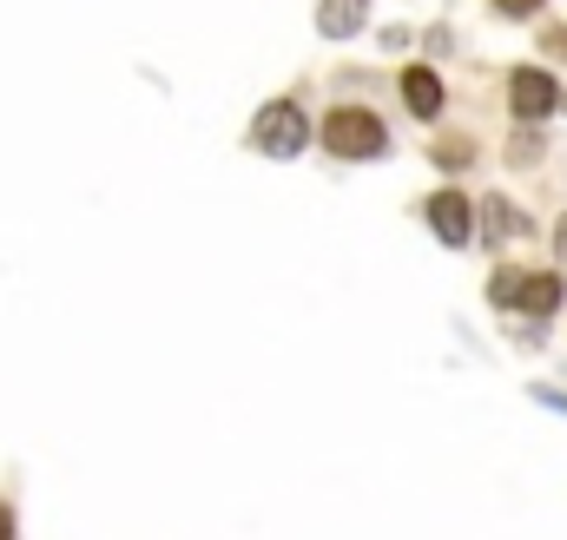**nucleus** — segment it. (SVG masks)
<instances>
[{
    "instance_id": "2",
    "label": "nucleus",
    "mask_w": 567,
    "mask_h": 540,
    "mask_svg": "<svg viewBox=\"0 0 567 540\" xmlns=\"http://www.w3.org/2000/svg\"><path fill=\"white\" fill-rule=\"evenodd\" d=\"M303 113H297V106H290V100H278V106H265V113H258V145H265V152H271V158H297V152H303Z\"/></svg>"
},
{
    "instance_id": "11",
    "label": "nucleus",
    "mask_w": 567,
    "mask_h": 540,
    "mask_svg": "<svg viewBox=\"0 0 567 540\" xmlns=\"http://www.w3.org/2000/svg\"><path fill=\"white\" fill-rule=\"evenodd\" d=\"M0 534H13V515H7V508H0Z\"/></svg>"
},
{
    "instance_id": "5",
    "label": "nucleus",
    "mask_w": 567,
    "mask_h": 540,
    "mask_svg": "<svg viewBox=\"0 0 567 540\" xmlns=\"http://www.w3.org/2000/svg\"><path fill=\"white\" fill-rule=\"evenodd\" d=\"M561 277H535V270H528V277H522V297H515V303H522V310H528V316H555V310H561Z\"/></svg>"
},
{
    "instance_id": "7",
    "label": "nucleus",
    "mask_w": 567,
    "mask_h": 540,
    "mask_svg": "<svg viewBox=\"0 0 567 540\" xmlns=\"http://www.w3.org/2000/svg\"><path fill=\"white\" fill-rule=\"evenodd\" d=\"M482 231H488V245H495V238H528V218H522L508 198H488V205H482Z\"/></svg>"
},
{
    "instance_id": "4",
    "label": "nucleus",
    "mask_w": 567,
    "mask_h": 540,
    "mask_svg": "<svg viewBox=\"0 0 567 540\" xmlns=\"http://www.w3.org/2000/svg\"><path fill=\"white\" fill-rule=\"evenodd\" d=\"M429 231L442 245H468V198L462 191H435L429 198Z\"/></svg>"
},
{
    "instance_id": "8",
    "label": "nucleus",
    "mask_w": 567,
    "mask_h": 540,
    "mask_svg": "<svg viewBox=\"0 0 567 540\" xmlns=\"http://www.w3.org/2000/svg\"><path fill=\"white\" fill-rule=\"evenodd\" d=\"M317 27H323L330 40H350V33L363 27V0H323V13H317Z\"/></svg>"
},
{
    "instance_id": "1",
    "label": "nucleus",
    "mask_w": 567,
    "mask_h": 540,
    "mask_svg": "<svg viewBox=\"0 0 567 540\" xmlns=\"http://www.w3.org/2000/svg\"><path fill=\"white\" fill-rule=\"evenodd\" d=\"M323 145L337 152V158H377L390 133H383V120L377 113H363V106H337L330 120H323Z\"/></svg>"
},
{
    "instance_id": "3",
    "label": "nucleus",
    "mask_w": 567,
    "mask_h": 540,
    "mask_svg": "<svg viewBox=\"0 0 567 540\" xmlns=\"http://www.w3.org/2000/svg\"><path fill=\"white\" fill-rule=\"evenodd\" d=\"M555 80L542 73V66H522L515 80H508V106H515V120H548L555 113Z\"/></svg>"
},
{
    "instance_id": "10",
    "label": "nucleus",
    "mask_w": 567,
    "mask_h": 540,
    "mask_svg": "<svg viewBox=\"0 0 567 540\" xmlns=\"http://www.w3.org/2000/svg\"><path fill=\"white\" fill-rule=\"evenodd\" d=\"M495 7H502V13H535L542 0H495Z\"/></svg>"
},
{
    "instance_id": "12",
    "label": "nucleus",
    "mask_w": 567,
    "mask_h": 540,
    "mask_svg": "<svg viewBox=\"0 0 567 540\" xmlns=\"http://www.w3.org/2000/svg\"><path fill=\"white\" fill-rule=\"evenodd\" d=\"M561 251H567V218H561Z\"/></svg>"
},
{
    "instance_id": "6",
    "label": "nucleus",
    "mask_w": 567,
    "mask_h": 540,
    "mask_svg": "<svg viewBox=\"0 0 567 540\" xmlns=\"http://www.w3.org/2000/svg\"><path fill=\"white\" fill-rule=\"evenodd\" d=\"M403 100H410V113L435 120V113H442V80H435L429 66H410V73H403Z\"/></svg>"
},
{
    "instance_id": "9",
    "label": "nucleus",
    "mask_w": 567,
    "mask_h": 540,
    "mask_svg": "<svg viewBox=\"0 0 567 540\" xmlns=\"http://www.w3.org/2000/svg\"><path fill=\"white\" fill-rule=\"evenodd\" d=\"M522 277H528V270H495V277H488V297H495V303H515V297H522Z\"/></svg>"
}]
</instances>
